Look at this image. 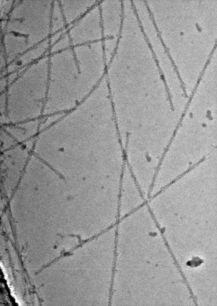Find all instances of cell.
I'll list each match as a JSON object with an SVG mask.
<instances>
[{
	"label": "cell",
	"instance_id": "1",
	"mask_svg": "<svg viewBox=\"0 0 217 306\" xmlns=\"http://www.w3.org/2000/svg\"><path fill=\"white\" fill-rule=\"evenodd\" d=\"M67 27L73 47L102 40L103 36L98 3Z\"/></svg>",
	"mask_w": 217,
	"mask_h": 306
},
{
	"label": "cell",
	"instance_id": "2",
	"mask_svg": "<svg viewBox=\"0 0 217 306\" xmlns=\"http://www.w3.org/2000/svg\"><path fill=\"white\" fill-rule=\"evenodd\" d=\"M103 38L118 40L123 17V1H99Z\"/></svg>",
	"mask_w": 217,
	"mask_h": 306
},
{
	"label": "cell",
	"instance_id": "3",
	"mask_svg": "<svg viewBox=\"0 0 217 306\" xmlns=\"http://www.w3.org/2000/svg\"><path fill=\"white\" fill-rule=\"evenodd\" d=\"M73 50L79 71L86 69L106 70L102 40L74 46Z\"/></svg>",
	"mask_w": 217,
	"mask_h": 306
},
{
	"label": "cell",
	"instance_id": "4",
	"mask_svg": "<svg viewBox=\"0 0 217 306\" xmlns=\"http://www.w3.org/2000/svg\"><path fill=\"white\" fill-rule=\"evenodd\" d=\"M98 0H68L60 1L67 26L76 21L97 4Z\"/></svg>",
	"mask_w": 217,
	"mask_h": 306
},
{
	"label": "cell",
	"instance_id": "5",
	"mask_svg": "<svg viewBox=\"0 0 217 306\" xmlns=\"http://www.w3.org/2000/svg\"><path fill=\"white\" fill-rule=\"evenodd\" d=\"M51 21V33L67 27L60 1H55L52 3Z\"/></svg>",
	"mask_w": 217,
	"mask_h": 306
},
{
	"label": "cell",
	"instance_id": "6",
	"mask_svg": "<svg viewBox=\"0 0 217 306\" xmlns=\"http://www.w3.org/2000/svg\"><path fill=\"white\" fill-rule=\"evenodd\" d=\"M73 45L68 33L61 38L51 45V51L55 53L72 48Z\"/></svg>",
	"mask_w": 217,
	"mask_h": 306
}]
</instances>
